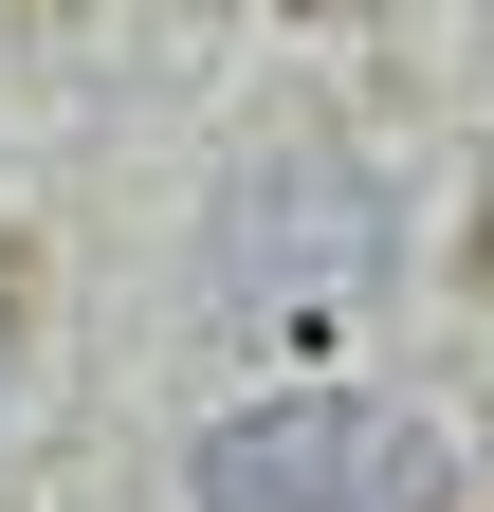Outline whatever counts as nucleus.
Masks as SVG:
<instances>
[{"mask_svg":"<svg viewBox=\"0 0 494 512\" xmlns=\"http://www.w3.org/2000/svg\"><path fill=\"white\" fill-rule=\"evenodd\" d=\"M202 512H458V458L403 403H257L202 439Z\"/></svg>","mask_w":494,"mask_h":512,"instance_id":"1","label":"nucleus"}]
</instances>
